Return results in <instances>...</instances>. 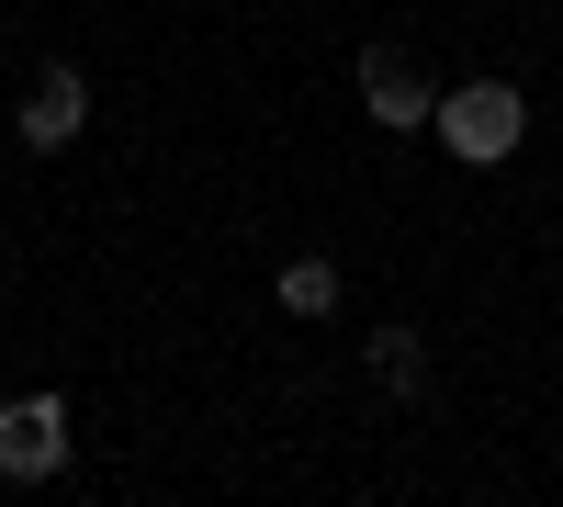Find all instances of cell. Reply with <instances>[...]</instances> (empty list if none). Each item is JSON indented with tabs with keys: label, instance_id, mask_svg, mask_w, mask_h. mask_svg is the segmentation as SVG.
Returning a JSON list of instances; mask_svg holds the SVG:
<instances>
[{
	"label": "cell",
	"instance_id": "3957f363",
	"mask_svg": "<svg viewBox=\"0 0 563 507\" xmlns=\"http://www.w3.org/2000/svg\"><path fill=\"white\" fill-rule=\"evenodd\" d=\"M68 451H79V429H68V395L57 384H34V395L0 406V485H57Z\"/></svg>",
	"mask_w": 563,
	"mask_h": 507
},
{
	"label": "cell",
	"instance_id": "277c9868",
	"mask_svg": "<svg viewBox=\"0 0 563 507\" xmlns=\"http://www.w3.org/2000/svg\"><path fill=\"white\" fill-rule=\"evenodd\" d=\"M350 90H361V113L384 124V135H429V113H440V79L406 57V45H361V68H350Z\"/></svg>",
	"mask_w": 563,
	"mask_h": 507
},
{
	"label": "cell",
	"instance_id": "7a4b0ae2",
	"mask_svg": "<svg viewBox=\"0 0 563 507\" xmlns=\"http://www.w3.org/2000/svg\"><path fill=\"white\" fill-rule=\"evenodd\" d=\"M79 135H90V68L79 57H45L23 79V102H12V147L23 158H68Z\"/></svg>",
	"mask_w": 563,
	"mask_h": 507
},
{
	"label": "cell",
	"instance_id": "6da1fadb",
	"mask_svg": "<svg viewBox=\"0 0 563 507\" xmlns=\"http://www.w3.org/2000/svg\"><path fill=\"white\" fill-rule=\"evenodd\" d=\"M429 135H440L462 169H507V158L530 147V90L519 79H451L440 113H429Z\"/></svg>",
	"mask_w": 563,
	"mask_h": 507
},
{
	"label": "cell",
	"instance_id": "8992f818",
	"mask_svg": "<svg viewBox=\"0 0 563 507\" xmlns=\"http://www.w3.org/2000/svg\"><path fill=\"white\" fill-rule=\"evenodd\" d=\"M361 373L384 384L395 406H417V395H429V339H417V328H372L361 339Z\"/></svg>",
	"mask_w": 563,
	"mask_h": 507
},
{
	"label": "cell",
	"instance_id": "5b68a950",
	"mask_svg": "<svg viewBox=\"0 0 563 507\" xmlns=\"http://www.w3.org/2000/svg\"><path fill=\"white\" fill-rule=\"evenodd\" d=\"M271 305L294 316V328H327V316L350 305V260L339 249H282L271 260Z\"/></svg>",
	"mask_w": 563,
	"mask_h": 507
}]
</instances>
